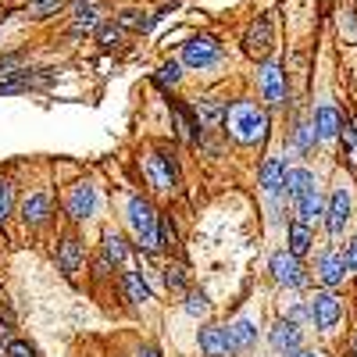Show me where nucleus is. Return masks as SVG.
Here are the masks:
<instances>
[{"label":"nucleus","mask_w":357,"mask_h":357,"mask_svg":"<svg viewBox=\"0 0 357 357\" xmlns=\"http://www.w3.org/2000/svg\"><path fill=\"white\" fill-rule=\"evenodd\" d=\"M240 146H261L272 132V118L257 100H236L225 111V126H222Z\"/></svg>","instance_id":"1"},{"label":"nucleus","mask_w":357,"mask_h":357,"mask_svg":"<svg viewBox=\"0 0 357 357\" xmlns=\"http://www.w3.org/2000/svg\"><path fill=\"white\" fill-rule=\"evenodd\" d=\"M126 222H129V229L136 236L139 250H146V254H158L161 250V215L154 211V204L146 200V197H129Z\"/></svg>","instance_id":"2"},{"label":"nucleus","mask_w":357,"mask_h":357,"mask_svg":"<svg viewBox=\"0 0 357 357\" xmlns=\"http://www.w3.org/2000/svg\"><path fill=\"white\" fill-rule=\"evenodd\" d=\"M143 175L158 193H175L178 186V165H175V154H168V146H158L143 158Z\"/></svg>","instance_id":"3"},{"label":"nucleus","mask_w":357,"mask_h":357,"mask_svg":"<svg viewBox=\"0 0 357 357\" xmlns=\"http://www.w3.org/2000/svg\"><path fill=\"white\" fill-rule=\"evenodd\" d=\"M186 68H193V72H204V68H215L218 61H222V43L215 40V36H207V33H200V36H190L186 43H183V57H178Z\"/></svg>","instance_id":"4"},{"label":"nucleus","mask_w":357,"mask_h":357,"mask_svg":"<svg viewBox=\"0 0 357 357\" xmlns=\"http://www.w3.org/2000/svg\"><path fill=\"white\" fill-rule=\"evenodd\" d=\"M268 272H272V279L286 289H301L307 286V272H304V264L301 257H293L289 250H275L272 257H268Z\"/></svg>","instance_id":"5"},{"label":"nucleus","mask_w":357,"mask_h":357,"mask_svg":"<svg viewBox=\"0 0 357 357\" xmlns=\"http://www.w3.org/2000/svg\"><path fill=\"white\" fill-rule=\"evenodd\" d=\"M307 304H311V321L318 325L321 333H333L336 325H340V318H343V301H340L333 289H318Z\"/></svg>","instance_id":"6"},{"label":"nucleus","mask_w":357,"mask_h":357,"mask_svg":"<svg viewBox=\"0 0 357 357\" xmlns=\"http://www.w3.org/2000/svg\"><path fill=\"white\" fill-rule=\"evenodd\" d=\"M197 343H200V354H204V357H236V347H232V336H229V325L207 321L204 329L197 333Z\"/></svg>","instance_id":"7"},{"label":"nucleus","mask_w":357,"mask_h":357,"mask_svg":"<svg viewBox=\"0 0 357 357\" xmlns=\"http://www.w3.org/2000/svg\"><path fill=\"white\" fill-rule=\"evenodd\" d=\"M18 215H22L25 229H43V225L50 222V215H54V200H50V193H47V190H33V193L22 200Z\"/></svg>","instance_id":"8"},{"label":"nucleus","mask_w":357,"mask_h":357,"mask_svg":"<svg viewBox=\"0 0 357 357\" xmlns=\"http://www.w3.org/2000/svg\"><path fill=\"white\" fill-rule=\"evenodd\" d=\"M261 97L268 107H282L286 104V72L279 61H264L261 65Z\"/></svg>","instance_id":"9"},{"label":"nucleus","mask_w":357,"mask_h":357,"mask_svg":"<svg viewBox=\"0 0 357 357\" xmlns=\"http://www.w3.org/2000/svg\"><path fill=\"white\" fill-rule=\"evenodd\" d=\"M65 211H68L72 222H89V218L97 215V186H93V183L72 186V193H68V200H65Z\"/></svg>","instance_id":"10"},{"label":"nucleus","mask_w":357,"mask_h":357,"mask_svg":"<svg viewBox=\"0 0 357 357\" xmlns=\"http://www.w3.org/2000/svg\"><path fill=\"white\" fill-rule=\"evenodd\" d=\"M314 272H318V282L325 286V289H336L350 272H347V257H343V250H321V257H318V264H314Z\"/></svg>","instance_id":"11"},{"label":"nucleus","mask_w":357,"mask_h":357,"mask_svg":"<svg viewBox=\"0 0 357 357\" xmlns=\"http://www.w3.org/2000/svg\"><path fill=\"white\" fill-rule=\"evenodd\" d=\"M350 207H354V197H350V190H336L333 197H329V207H325V225H329V236H343V229H347V222H350Z\"/></svg>","instance_id":"12"},{"label":"nucleus","mask_w":357,"mask_h":357,"mask_svg":"<svg viewBox=\"0 0 357 357\" xmlns=\"http://www.w3.org/2000/svg\"><path fill=\"white\" fill-rule=\"evenodd\" d=\"M172 118H175V136L183 139V143H190V146H200L204 129H200V122H197V114H193L183 100H175V97H172Z\"/></svg>","instance_id":"13"},{"label":"nucleus","mask_w":357,"mask_h":357,"mask_svg":"<svg viewBox=\"0 0 357 357\" xmlns=\"http://www.w3.org/2000/svg\"><path fill=\"white\" fill-rule=\"evenodd\" d=\"M268 343H272L275 354L293 357L296 350H301V325L289 321V318H279V321L272 325V333H268Z\"/></svg>","instance_id":"14"},{"label":"nucleus","mask_w":357,"mask_h":357,"mask_svg":"<svg viewBox=\"0 0 357 357\" xmlns=\"http://www.w3.org/2000/svg\"><path fill=\"white\" fill-rule=\"evenodd\" d=\"M243 50L250 57H264L268 50H272V18H268V15H261V18L250 22L247 36H243Z\"/></svg>","instance_id":"15"},{"label":"nucleus","mask_w":357,"mask_h":357,"mask_svg":"<svg viewBox=\"0 0 357 357\" xmlns=\"http://www.w3.org/2000/svg\"><path fill=\"white\" fill-rule=\"evenodd\" d=\"M282 183H286V161L275 158V154H268L257 168V186L268 193V197H279L282 193Z\"/></svg>","instance_id":"16"},{"label":"nucleus","mask_w":357,"mask_h":357,"mask_svg":"<svg viewBox=\"0 0 357 357\" xmlns=\"http://www.w3.org/2000/svg\"><path fill=\"white\" fill-rule=\"evenodd\" d=\"M311 118H314V129H318V143H333V139H340L343 114H340L333 104H318Z\"/></svg>","instance_id":"17"},{"label":"nucleus","mask_w":357,"mask_h":357,"mask_svg":"<svg viewBox=\"0 0 357 357\" xmlns=\"http://www.w3.org/2000/svg\"><path fill=\"white\" fill-rule=\"evenodd\" d=\"M57 268L72 279L79 268H82V261H86V250H82V243H79V236H65L61 243H57Z\"/></svg>","instance_id":"18"},{"label":"nucleus","mask_w":357,"mask_h":357,"mask_svg":"<svg viewBox=\"0 0 357 357\" xmlns=\"http://www.w3.org/2000/svg\"><path fill=\"white\" fill-rule=\"evenodd\" d=\"M225 104L218 100V97H200L197 104H193V114H197V122H200V129L207 132V129H222L225 126Z\"/></svg>","instance_id":"19"},{"label":"nucleus","mask_w":357,"mask_h":357,"mask_svg":"<svg viewBox=\"0 0 357 357\" xmlns=\"http://www.w3.org/2000/svg\"><path fill=\"white\" fill-rule=\"evenodd\" d=\"M311 190H318V183H314V172H307V168H286V183H282V197L286 200H301L304 193H311Z\"/></svg>","instance_id":"20"},{"label":"nucleus","mask_w":357,"mask_h":357,"mask_svg":"<svg viewBox=\"0 0 357 357\" xmlns=\"http://www.w3.org/2000/svg\"><path fill=\"white\" fill-rule=\"evenodd\" d=\"M229 336H232V347H236V357H243V354H250L254 347H257V325H254V318H236L232 325H229Z\"/></svg>","instance_id":"21"},{"label":"nucleus","mask_w":357,"mask_h":357,"mask_svg":"<svg viewBox=\"0 0 357 357\" xmlns=\"http://www.w3.org/2000/svg\"><path fill=\"white\" fill-rule=\"evenodd\" d=\"M311 243H314L311 225H304L301 218H293V222L286 225V250H289L293 257H304V254L311 250Z\"/></svg>","instance_id":"22"},{"label":"nucleus","mask_w":357,"mask_h":357,"mask_svg":"<svg viewBox=\"0 0 357 357\" xmlns=\"http://www.w3.org/2000/svg\"><path fill=\"white\" fill-rule=\"evenodd\" d=\"M325 207H329V200H325L318 190H311V193H304L301 200H296V218H301L304 225H314V222L325 218Z\"/></svg>","instance_id":"23"},{"label":"nucleus","mask_w":357,"mask_h":357,"mask_svg":"<svg viewBox=\"0 0 357 357\" xmlns=\"http://www.w3.org/2000/svg\"><path fill=\"white\" fill-rule=\"evenodd\" d=\"M122 296L129 304H146V301H154V289L146 286V279L139 275V272H122Z\"/></svg>","instance_id":"24"},{"label":"nucleus","mask_w":357,"mask_h":357,"mask_svg":"<svg viewBox=\"0 0 357 357\" xmlns=\"http://www.w3.org/2000/svg\"><path fill=\"white\" fill-rule=\"evenodd\" d=\"M340 158L350 168H357V126L350 118H343V129H340Z\"/></svg>","instance_id":"25"},{"label":"nucleus","mask_w":357,"mask_h":357,"mask_svg":"<svg viewBox=\"0 0 357 357\" xmlns=\"http://www.w3.org/2000/svg\"><path fill=\"white\" fill-rule=\"evenodd\" d=\"M293 143H296V151H301V154H311L314 151V143H318L314 118H311V122H307V118H301V122L293 126Z\"/></svg>","instance_id":"26"},{"label":"nucleus","mask_w":357,"mask_h":357,"mask_svg":"<svg viewBox=\"0 0 357 357\" xmlns=\"http://www.w3.org/2000/svg\"><path fill=\"white\" fill-rule=\"evenodd\" d=\"M100 243H104V257H107L111 264H122V261L129 257V247H126V240H122V232L107 229V232L100 236Z\"/></svg>","instance_id":"27"},{"label":"nucleus","mask_w":357,"mask_h":357,"mask_svg":"<svg viewBox=\"0 0 357 357\" xmlns=\"http://www.w3.org/2000/svg\"><path fill=\"white\" fill-rule=\"evenodd\" d=\"M100 15H104L100 8H86L82 15H75V22H72V40H79V36H89V33H97V25L104 22Z\"/></svg>","instance_id":"28"},{"label":"nucleus","mask_w":357,"mask_h":357,"mask_svg":"<svg viewBox=\"0 0 357 357\" xmlns=\"http://www.w3.org/2000/svg\"><path fill=\"white\" fill-rule=\"evenodd\" d=\"M183 311H186L190 318H207V314H211V301H207L204 289H190L186 301H183Z\"/></svg>","instance_id":"29"},{"label":"nucleus","mask_w":357,"mask_h":357,"mask_svg":"<svg viewBox=\"0 0 357 357\" xmlns=\"http://www.w3.org/2000/svg\"><path fill=\"white\" fill-rule=\"evenodd\" d=\"M154 22H158V15H143V11H122V15H118V25L132 29V33H146Z\"/></svg>","instance_id":"30"},{"label":"nucleus","mask_w":357,"mask_h":357,"mask_svg":"<svg viewBox=\"0 0 357 357\" xmlns=\"http://www.w3.org/2000/svg\"><path fill=\"white\" fill-rule=\"evenodd\" d=\"M178 79H183V61H165V65L158 68V75H154V82H158L161 89L178 86Z\"/></svg>","instance_id":"31"},{"label":"nucleus","mask_w":357,"mask_h":357,"mask_svg":"<svg viewBox=\"0 0 357 357\" xmlns=\"http://www.w3.org/2000/svg\"><path fill=\"white\" fill-rule=\"evenodd\" d=\"M165 282H168V289H175V293H190V289H186V286H190L186 264H168V268H165Z\"/></svg>","instance_id":"32"},{"label":"nucleus","mask_w":357,"mask_h":357,"mask_svg":"<svg viewBox=\"0 0 357 357\" xmlns=\"http://www.w3.org/2000/svg\"><path fill=\"white\" fill-rule=\"evenodd\" d=\"M11 215H15V186L8 183V178H0V225H4Z\"/></svg>","instance_id":"33"},{"label":"nucleus","mask_w":357,"mask_h":357,"mask_svg":"<svg viewBox=\"0 0 357 357\" xmlns=\"http://www.w3.org/2000/svg\"><path fill=\"white\" fill-rule=\"evenodd\" d=\"M18 68H25V54H22V50L0 54V79H4V75H11V72H18Z\"/></svg>","instance_id":"34"},{"label":"nucleus","mask_w":357,"mask_h":357,"mask_svg":"<svg viewBox=\"0 0 357 357\" xmlns=\"http://www.w3.org/2000/svg\"><path fill=\"white\" fill-rule=\"evenodd\" d=\"M122 33H126L122 25H104L97 33V40H100V47H118V43H122Z\"/></svg>","instance_id":"35"},{"label":"nucleus","mask_w":357,"mask_h":357,"mask_svg":"<svg viewBox=\"0 0 357 357\" xmlns=\"http://www.w3.org/2000/svg\"><path fill=\"white\" fill-rule=\"evenodd\" d=\"M4 357H36V350L29 347L25 340H11V343H8V350H4Z\"/></svg>","instance_id":"36"},{"label":"nucleus","mask_w":357,"mask_h":357,"mask_svg":"<svg viewBox=\"0 0 357 357\" xmlns=\"http://www.w3.org/2000/svg\"><path fill=\"white\" fill-rule=\"evenodd\" d=\"M286 318H289V321H296V325H301V321H311V304H293Z\"/></svg>","instance_id":"37"},{"label":"nucleus","mask_w":357,"mask_h":357,"mask_svg":"<svg viewBox=\"0 0 357 357\" xmlns=\"http://www.w3.org/2000/svg\"><path fill=\"white\" fill-rule=\"evenodd\" d=\"M343 257H347V272H350V275H357V236H354V240L347 243Z\"/></svg>","instance_id":"38"},{"label":"nucleus","mask_w":357,"mask_h":357,"mask_svg":"<svg viewBox=\"0 0 357 357\" xmlns=\"http://www.w3.org/2000/svg\"><path fill=\"white\" fill-rule=\"evenodd\" d=\"M33 8L40 11V18H47V15H54L57 8H61V0H33Z\"/></svg>","instance_id":"39"},{"label":"nucleus","mask_w":357,"mask_h":357,"mask_svg":"<svg viewBox=\"0 0 357 357\" xmlns=\"http://www.w3.org/2000/svg\"><path fill=\"white\" fill-rule=\"evenodd\" d=\"M172 243H175V229H172L168 218H161V250H168Z\"/></svg>","instance_id":"40"},{"label":"nucleus","mask_w":357,"mask_h":357,"mask_svg":"<svg viewBox=\"0 0 357 357\" xmlns=\"http://www.w3.org/2000/svg\"><path fill=\"white\" fill-rule=\"evenodd\" d=\"M136 357H161V354H158L154 347H139V350H136Z\"/></svg>","instance_id":"41"},{"label":"nucleus","mask_w":357,"mask_h":357,"mask_svg":"<svg viewBox=\"0 0 357 357\" xmlns=\"http://www.w3.org/2000/svg\"><path fill=\"white\" fill-rule=\"evenodd\" d=\"M293 357H318V354H314V350H296Z\"/></svg>","instance_id":"42"},{"label":"nucleus","mask_w":357,"mask_h":357,"mask_svg":"<svg viewBox=\"0 0 357 357\" xmlns=\"http://www.w3.org/2000/svg\"><path fill=\"white\" fill-rule=\"evenodd\" d=\"M354 357H357V340H354Z\"/></svg>","instance_id":"43"}]
</instances>
